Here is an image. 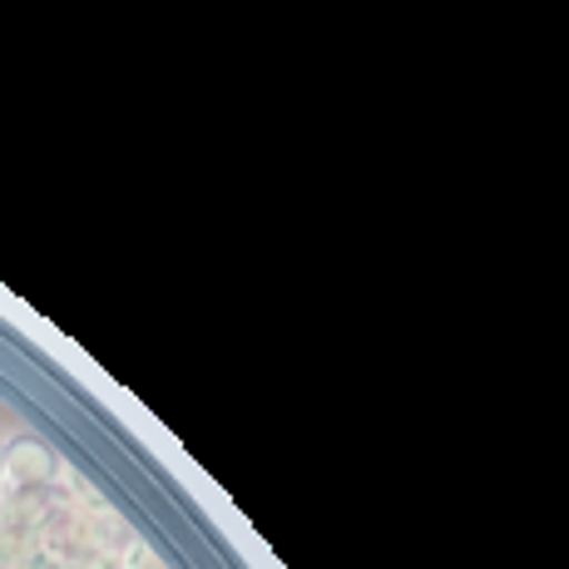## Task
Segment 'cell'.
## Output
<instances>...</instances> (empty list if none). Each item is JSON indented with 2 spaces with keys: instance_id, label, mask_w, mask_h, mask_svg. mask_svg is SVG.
Wrapping results in <instances>:
<instances>
[{
  "instance_id": "1",
  "label": "cell",
  "mask_w": 569,
  "mask_h": 569,
  "mask_svg": "<svg viewBox=\"0 0 569 569\" xmlns=\"http://www.w3.org/2000/svg\"><path fill=\"white\" fill-rule=\"evenodd\" d=\"M6 476H16L20 486H46L54 476V451L36 436H16L6 446Z\"/></svg>"
},
{
  "instance_id": "2",
  "label": "cell",
  "mask_w": 569,
  "mask_h": 569,
  "mask_svg": "<svg viewBox=\"0 0 569 569\" xmlns=\"http://www.w3.org/2000/svg\"><path fill=\"white\" fill-rule=\"evenodd\" d=\"M0 480H6V446H0Z\"/></svg>"
}]
</instances>
